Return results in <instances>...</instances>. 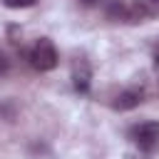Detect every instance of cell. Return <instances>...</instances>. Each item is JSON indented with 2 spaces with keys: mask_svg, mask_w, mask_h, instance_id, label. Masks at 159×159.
Instances as JSON below:
<instances>
[{
  "mask_svg": "<svg viewBox=\"0 0 159 159\" xmlns=\"http://www.w3.org/2000/svg\"><path fill=\"white\" fill-rule=\"evenodd\" d=\"M27 60H30V65H32L37 72H50V70H55V67H57L60 55H57V47L52 45V40L42 37V40H37V42L32 45V50H30Z\"/></svg>",
  "mask_w": 159,
  "mask_h": 159,
  "instance_id": "obj_1",
  "label": "cell"
},
{
  "mask_svg": "<svg viewBox=\"0 0 159 159\" xmlns=\"http://www.w3.org/2000/svg\"><path fill=\"white\" fill-rule=\"evenodd\" d=\"M132 139L142 152L159 149V122H144L132 129Z\"/></svg>",
  "mask_w": 159,
  "mask_h": 159,
  "instance_id": "obj_2",
  "label": "cell"
},
{
  "mask_svg": "<svg viewBox=\"0 0 159 159\" xmlns=\"http://www.w3.org/2000/svg\"><path fill=\"white\" fill-rule=\"evenodd\" d=\"M142 99H144V92H142V89L129 87V89H122V92L114 97L112 107H114L117 112H129V109L139 107V104H142Z\"/></svg>",
  "mask_w": 159,
  "mask_h": 159,
  "instance_id": "obj_3",
  "label": "cell"
},
{
  "mask_svg": "<svg viewBox=\"0 0 159 159\" xmlns=\"http://www.w3.org/2000/svg\"><path fill=\"white\" fill-rule=\"evenodd\" d=\"M72 80H75V87H77V92H89V80H92V72H89V65L84 62V60H80L77 65H75V70H72Z\"/></svg>",
  "mask_w": 159,
  "mask_h": 159,
  "instance_id": "obj_4",
  "label": "cell"
},
{
  "mask_svg": "<svg viewBox=\"0 0 159 159\" xmlns=\"http://www.w3.org/2000/svg\"><path fill=\"white\" fill-rule=\"evenodd\" d=\"M107 17H109V20H122V22H129V7H127V2L112 0V2L107 5Z\"/></svg>",
  "mask_w": 159,
  "mask_h": 159,
  "instance_id": "obj_5",
  "label": "cell"
},
{
  "mask_svg": "<svg viewBox=\"0 0 159 159\" xmlns=\"http://www.w3.org/2000/svg\"><path fill=\"white\" fill-rule=\"evenodd\" d=\"M35 2L37 0H2V5L10 10H25V7H32Z\"/></svg>",
  "mask_w": 159,
  "mask_h": 159,
  "instance_id": "obj_6",
  "label": "cell"
},
{
  "mask_svg": "<svg viewBox=\"0 0 159 159\" xmlns=\"http://www.w3.org/2000/svg\"><path fill=\"white\" fill-rule=\"evenodd\" d=\"M147 17H159V0H139Z\"/></svg>",
  "mask_w": 159,
  "mask_h": 159,
  "instance_id": "obj_7",
  "label": "cell"
},
{
  "mask_svg": "<svg viewBox=\"0 0 159 159\" xmlns=\"http://www.w3.org/2000/svg\"><path fill=\"white\" fill-rule=\"evenodd\" d=\"M10 72V60H7V55L0 50V75H7Z\"/></svg>",
  "mask_w": 159,
  "mask_h": 159,
  "instance_id": "obj_8",
  "label": "cell"
},
{
  "mask_svg": "<svg viewBox=\"0 0 159 159\" xmlns=\"http://www.w3.org/2000/svg\"><path fill=\"white\" fill-rule=\"evenodd\" d=\"M80 2H82V5H87V7H94V5H99L102 0H80Z\"/></svg>",
  "mask_w": 159,
  "mask_h": 159,
  "instance_id": "obj_9",
  "label": "cell"
},
{
  "mask_svg": "<svg viewBox=\"0 0 159 159\" xmlns=\"http://www.w3.org/2000/svg\"><path fill=\"white\" fill-rule=\"evenodd\" d=\"M157 67H159V55H157Z\"/></svg>",
  "mask_w": 159,
  "mask_h": 159,
  "instance_id": "obj_10",
  "label": "cell"
}]
</instances>
